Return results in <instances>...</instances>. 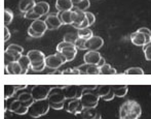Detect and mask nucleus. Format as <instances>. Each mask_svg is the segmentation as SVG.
<instances>
[{
  "instance_id": "48",
  "label": "nucleus",
  "mask_w": 151,
  "mask_h": 119,
  "mask_svg": "<svg viewBox=\"0 0 151 119\" xmlns=\"http://www.w3.org/2000/svg\"><path fill=\"white\" fill-rule=\"evenodd\" d=\"M16 88L17 90H23V89H26L27 88V85L24 84V85H16Z\"/></svg>"
},
{
  "instance_id": "50",
  "label": "nucleus",
  "mask_w": 151,
  "mask_h": 119,
  "mask_svg": "<svg viewBox=\"0 0 151 119\" xmlns=\"http://www.w3.org/2000/svg\"><path fill=\"white\" fill-rule=\"evenodd\" d=\"M50 75H62V72L58 71V69H54V72L50 73Z\"/></svg>"
},
{
  "instance_id": "30",
  "label": "nucleus",
  "mask_w": 151,
  "mask_h": 119,
  "mask_svg": "<svg viewBox=\"0 0 151 119\" xmlns=\"http://www.w3.org/2000/svg\"><path fill=\"white\" fill-rule=\"evenodd\" d=\"M78 37H81V39H90L91 37H93V31L91 30L90 28H83V29H78V32H77Z\"/></svg>"
},
{
  "instance_id": "25",
  "label": "nucleus",
  "mask_w": 151,
  "mask_h": 119,
  "mask_svg": "<svg viewBox=\"0 0 151 119\" xmlns=\"http://www.w3.org/2000/svg\"><path fill=\"white\" fill-rule=\"evenodd\" d=\"M111 88L117 97H124L129 92V87L127 85H111Z\"/></svg>"
},
{
  "instance_id": "33",
  "label": "nucleus",
  "mask_w": 151,
  "mask_h": 119,
  "mask_svg": "<svg viewBox=\"0 0 151 119\" xmlns=\"http://www.w3.org/2000/svg\"><path fill=\"white\" fill-rule=\"evenodd\" d=\"M125 75H144V71L141 69V67H129V69H125L124 71Z\"/></svg>"
},
{
  "instance_id": "16",
  "label": "nucleus",
  "mask_w": 151,
  "mask_h": 119,
  "mask_svg": "<svg viewBox=\"0 0 151 119\" xmlns=\"http://www.w3.org/2000/svg\"><path fill=\"white\" fill-rule=\"evenodd\" d=\"M129 39H131V42H133L135 46H140V47L142 46L143 47L144 45L147 44L145 34L139 30H137V31H135V32L132 33L131 37H129Z\"/></svg>"
},
{
  "instance_id": "18",
  "label": "nucleus",
  "mask_w": 151,
  "mask_h": 119,
  "mask_svg": "<svg viewBox=\"0 0 151 119\" xmlns=\"http://www.w3.org/2000/svg\"><path fill=\"white\" fill-rule=\"evenodd\" d=\"M33 10L35 14H37L40 17L46 16L48 14V12H50V4L45 1L37 2L35 4V6L33 7Z\"/></svg>"
},
{
  "instance_id": "23",
  "label": "nucleus",
  "mask_w": 151,
  "mask_h": 119,
  "mask_svg": "<svg viewBox=\"0 0 151 119\" xmlns=\"http://www.w3.org/2000/svg\"><path fill=\"white\" fill-rule=\"evenodd\" d=\"M74 4L71 0H57L56 8L58 12H64V10H71Z\"/></svg>"
},
{
  "instance_id": "7",
  "label": "nucleus",
  "mask_w": 151,
  "mask_h": 119,
  "mask_svg": "<svg viewBox=\"0 0 151 119\" xmlns=\"http://www.w3.org/2000/svg\"><path fill=\"white\" fill-rule=\"evenodd\" d=\"M52 88V87L50 86V85H35L31 90L32 96L35 101L45 99L48 97V94H50Z\"/></svg>"
},
{
  "instance_id": "29",
  "label": "nucleus",
  "mask_w": 151,
  "mask_h": 119,
  "mask_svg": "<svg viewBox=\"0 0 151 119\" xmlns=\"http://www.w3.org/2000/svg\"><path fill=\"white\" fill-rule=\"evenodd\" d=\"M110 91H111V85H101V86H98L96 93H97L100 99H102L105 95H107Z\"/></svg>"
},
{
  "instance_id": "39",
  "label": "nucleus",
  "mask_w": 151,
  "mask_h": 119,
  "mask_svg": "<svg viewBox=\"0 0 151 119\" xmlns=\"http://www.w3.org/2000/svg\"><path fill=\"white\" fill-rule=\"evenodd\" d=\"M62 75H80V73L77 67H73V69H67L63 71Z\"/></svg>"
},
{
  "instance_id": "27",
  "label": "nucleus",
  "mask_w": 151,
  "mask_h": 119,
  "mask_svg": "<svg viewBox=\"0 0 151 119\" xmlns=\"http://www.w3.org/2000/svg\"><path fill=\"white\" fill-rule=\"evenodd\" d=\"M17 92H18V90L16 88V85H12V84L4 85V99H5L12 97Z\"/></svg>"
},
{
  "instance_id": "40",
  "label": "nucleus",
  "mask_w": 151,
  "mask_h": 119,
  "mask_svg": "<svg viewBox=\"0 0 151 119\" xmlns=\"http://www.w3.org/2000/svg\"><path fill=\"white\" fill-rule=\"evenodd\" d=\"M29 111V108L26 107V106L21 105L18 109L14 111V114H18V115H24V114H27Z\"/></svg>"
},
{
  "instance_id": "14",
  "label": "nucleus",
  "mask_w": 151,
  "mask_h": 119,
  "mask_svg": "<svg viewBox=\"0 0 151 119\" xmlns=\"http://www.w3.org/2000/svg\"><path fill=\"white\" fill-rule=\"evenodd\" d=\"M102 56L98 51H88L84 54L83 60L86 63H90V64H96L98 65L99 61L101 60Z\"/></svg>"
},
{
  "instance_id": "37",
  "label": "nucleus",
  "mask_w": 151,
  "mask_h": 119,
  "mask_svg": "<svg viewBox=\"0 0 151 119\" xmlns=\"http://www.w3.org/2000/svg\"><path fill=\"white\" fill-rule=\"evenodd\" d=\"M18 99L21 101H31V99H34L33 96H32V93L30 92H22L20 93V95L18 96Z\"/></svg>"
},
{
  "instance_id": "22",
  "label": "nucleus",
  "mask_w": 151,
  "mask_h": 119,
  "mask_svg": "<svg viewBox=\"0 0 151 119\" xmlns=\"http://www.w3.org/2000/svg\"><path fill=\"white\" fill-rule=\"evenodd\" d=\"M60 53L64 55L68 61H72L74 58H75L76 54H77V49H76L75 46H70L67 47V48H64L60 51Z\"/></svg>"
},
{
  "instance_id": "3",
  "label": "nucleus",
  "mask_w": 151,
  "mask_h": 119,
  "mask_svg": "<svg viewBox=\"0 0 151 119\" xmlns=\"http://www.w3.org/2000/svg\"><path fill=\"white\" fill-rule=\"evenodd\" d=\"M50 109V101L47 99H40V101H34L29 108L28 114L33 118H39L43 115H46Z\"/></svg>"
},
{
  "instance_id": "12",
  "label": "nucleus",
  "mask_w": 151,
  "mask_h": 119,
  "mask_svg": "<svg viewBox=\"0 0 151 119\" xmlns=\"http://www.w3.org/2000/svg\"><path fill=\"white\" fill-rule=\"evenodd\" d=\"M104 45V39L101 37L93 35L90 39L86 40V50L88 51H98Z\"/></svg>"
},
{
  "instance_id": "41",
  "label": "nucleus",
  "mask_w": 151,
  "mask_h": 119,
  "mask_svg": "<svg viewBox=\"0 0 151 119\" xmlns=\"http://www.w3.org/2000/svg\"><path fill=\"white\" fill-rule=\"evenodd\" d=\"M139 31H141V32H143L144 34H145V37H146V42H147V44H148V42H151V31H150V29L143 27V28H140V29H139Z\"/></svg>"
},
{
  "instance_id": "28",
  "label": "nucleus",
  "mask_w": 151,
  "mask_h": 119,
  "mask_svg": "<svg viewBox=\"0 0 151 119\" xmlns=\"http://www.w3.org/2000/svg\"><path fill=\"white\" fill-rule=\"evenodd\" d=\"M116 74H117L116 69L108 63H105L100 67V75H116Z\"/></svg>"
},
{
  "instance_id": "42",
  "label": "nucleus",
  "mask_w": 151,
  "mask_h": 119,
  "mask_svg": "<svg viewBox=\"0 0 151 119\" xmlns=\"http://www.w3.org/2000/svg\"><path fill=\"white\" fill-rule=\"evenodd\" d=\"M28 35H29V37H33V39H39V37H43V35L40 34V33H37L36 31H34L31 27H29V28H28Z\"/></svg>"
},
{
  "instance_id": "38",
  "label": "nucleus",
  "mask_w": 151,
  "mask_h": 119,
  "mask_svg": "<svg viewBox=\"0 0 151 119\" xmlns=\"http://www.w3.org/2000/svg\"><path fill=\"white\" fill-rule=\"evenodd\" d=\"M24 15H25V18H26V19H28V20H32V21L38 20V19H40V18H41V17H40V16H38L37 14H35V12H34V10H33V9L29 10L28 12H26V14H24Z\"/></svg>"
},
{
  "instance_id": "46",
  "label": "nucleus",
  "mask_w": 151,
  "mask_h": 119,
  "mask_svg": "<svg viewBox=\"0 0 151 119\" xmlns=\"http://www.w3.org/2000/svg\"><path fill=\"white\" fill-rule=\"evenodd\" d=\"M50 109L54 110H63L64 109V103H57V104H50Z\"/></svg>"
},
{
  "instance_id": "20",
  "label": "nucleus",
  "mask_w": 151,
  "mask_h": 119,
  "mask_svg": "<svg viewBox=\"0 0 151 119\" xmlns=\"http://www.w3.org/2000/svg\"><path fill=\"white\" fill-rule=\"evenodd\" d=\"M83 119H101L102 116L96 108H84L81 113Z\"/></svg>"
},
{
  "instance_id": "45",
  "label": "nucleus",
  "mask_w": 151,
  "mask_h": 119,
  "mask_svg": "<svg viewBox=\"0 0 151 119\" xmlns=\"http://www.w3.org/2000/svg\"><path fill=\"white\" fill-rule=\"evenodd\" d=\"M114 97H115V94H114L113 90H112V88H111V91H110V92L108 93L107 95H105L104 97H102V99H103L105 101H112Z\"/></svg>"
},
{
  "instance_id": "15",
  "label": "nucleus",
  "mask_w": 151,
  "mask_h": 119,
  "mask_svg": "<svg viewBox=\"0 0 151 119\" xmlns=\"http://www.w3.org/2000/svg\"><path fill=\"white\" fill-rule=\"evenodd\" d=\"M72 10L74 12V22H73V24H72V26L76 29H79V26L86 19V12H82V10L77 9V8L74 7V6H73V8H72Z\"/></svg>"
},
{
  "instance_id": "10",
  "label": "nucleus",
  "mask_w": 151,
  "mask_h": 119,
  "mask_svg": "<svg viewBox=\"0 0 151 119\" xmlns=\"http://www.w3.org/2000/svg\"><path fill=\"white\" fill-rule=\"evenodd\" d=\"M80 75H100V67L96 64L86 63L77 66Z\"/></svg>"
},
{
  "instance_id": "47",
  "label": "nucleus",
  "mask_w": 151,
  "mask_h": 119,
  "mask_svg": "<svg viewBox=\"0 0 151 119\" xmlns=\"http://www.w3.org/2000/svg\"><path fill=\"white\" fill-rule=\"evenodd\" d=\"M9 39H10V32L8 30L7 26H5L4 27V42H7Z\"/></svg>"
},
{
  "instance_id": "43",
  "label": "nucleus",
  "mask_w": 151,
  "mask_h": 119,
  "mask_svg": "<svg viewBox=\"0 0 151 119\" xmlns=\"http://www.w3.org/2000/svg\"><path fill=\"white\" fill-rule=\"evenodd\" d=\"M86 19H88L90 25H93V23H95L96 17H95V15H93V14H91V12H86Z\"/></svg>"
},
{
  "instance_id": "36",
  "label": "nucleus",
  "mask_w": 151,
  "mask_h": 119,
  "mask_svg": "<svg viewBox=\"0 0 151 119\" xmlns=\"http://www.w3.org/2000/svg\"><path fill=\"white\" fill-rule=\"evenodd\" d=\"M143 51H144V55H145L146 60L151 61V42L146 45H144Z\"/></svg>"
},
{
  "instance_id": "26",
  "label": "nucleus",
  "mask_w": 151,
  "mask_h": 119,
  "mask_svg": "<svg viewBox=\"0 0 151 119\" xmlns=\"http://www.w3.org/2000/svg\"><path fill=\"white\" fill-rule=\"evenodd\" d=\"M18 62L20 63L21 67H22V75H26L29 69H31V62L29 57L27 55H22V57L19 59Z\"/></svg>"
},
{
  "instance_id": "44",
  "label": "nucleus",
  "mask_w": 151,
  "mask_h": 119,
  "mask_svg": "<svg viewBox=\"0 0 151 119\" xmlns=\"http://www.w3.org/2000/svg\"><path fill=\"white\" fill-rule=\"evenodd\" d=\"M7 48L12 49V50H14V51H18V52L22 53V54H23V52H24V48H23L22 46H19V45H16V44L9 45V46H8Z\"/></svg>"
},
{
  "instance_id": "8",
  "label": "nucleus",
  "mask_w": 151,
  "mask_h": 119,
  "mask_svg": "<svg viewBox=\"0 0 151 119\" xmlns=\"http://www.w3.org/2000/svg\"><path fill=\"white\" fill-rule=\"evenodd\" d=\"M50 104H57V103H64L66 101L65 93H64V87L55 86L52 88L50 94L47 97Z\"/></svg>"
},
{
  "instance_id": "4",
  "label": "nucleus",
  "mask_w": 151,
  "mask_h": 119,
  "mask_svg": "<svg viewBox=\"0 0 151 119\" xmlns=\"http://www.w3.org/2000/svg\"><path fill=\"white\" fill-rule=\"evenodd\" d=\"M64 110L70 114L78 115V114L82 113V111L84 110V107L82 105L80 99H78V97H75V99H66V101H64Z\"/></svg>"
},
{
  "instance_id": "5",
  "label": "nucleus",
  "mask_w": 151,
  "mask_h": 119,
  "mask_svg": "<svg viewBox=\"0 0 151 119\" xmlns=\"http://www.w3.org/2000/svg\"><path fill=\"white\" fill-rule=\"evenodd\" d=\"M99 99L100 97L98 96L97 93L91 92L88 89L86 88L82 89V94L80 96V101H81L84 108H97L98 104H99Z\"/></svg>"
},
{
  "instance_id": "19",
  "label": "nucleus",
  "mask_w": 151,
  "mask_h": 119,
  "mask_svg": "<svg viewBox=\"0 0 151 119\" xmlns=\"http://www.w3.org/2000/svg\"><path fill=\"white\" fill-rule=\"evenodd\" d=\"M30 27L34 31H36L37 33H40V34H42V35L47 30V26H46L45 21H42V20H40V19L33 21L32 24L30 25Z\"/></svg>"
},
{
  "instance_id": "24",
  "label": "nucleus",
  "mask_w": 151,
  "mask_h": 119,
  "mask_svg": "<svg viewBox=\"0 0 151 119\" xmlns=\"http://www.w3.org/2000/svg\"><path fill=\"white\" fill-rule=\"evenodd\" d=\"M35 4L36 2L34 0H21L20 3H19V9L23 14H26L29 10L33 9Z\"/></svg>"
},
{
  "instance_id": "2",
  "label": "nucleus",
  "mask_w": 151,
  "mask_h": 119,
  "mask_svg": "<svg viewBox=\"0 0 151 119\" xmlns=\"http://www.w3.org/2000/svg\"><path fill=\"white\" fill-rule=\"evenodd\" d=\"M31 62V69L33 72H42L46 67L45 55L39 50H31L27 53Z\"/></svg>"
},
{
  "instance_id": "35",
  "label": "nucleus",
  "mask_w": 151,
  "mask_h": 119,
  "mask_svg": "<svg viewBox=\"0 0 151 119\" xmlns=\"http://www.w3.org/2000/svg\"><path fill=\"white\" fill-rule=\"evenodd\" d=\"M75 47L77 50H86V39L78 37L77 40L75 42Z\"/></svg>"
},
{
  "instance_id": "17",
  "label": "nucleus",
  "mask_w": 151,
  "mask_h": 119,
  "mask_svg": "<svg viewBox=\"0 0 151 119\" xmlns=\"http://www.w3.org/2000/svg\"><path fill=\"white\" fill-rule=\"evenodd\" d=\"M62 24L64 25H72L74 22V12L73 10H64V12H59L58 14Z\"/></svg>"
},
{
  "instance_id": "31",
  "label": "nucleus",
  "mask_w": 151,
  "mask_h": 119,
  "mask_svg": "<svg viewBox=\"0 0 151 119\" xmlns=\"http://www.w3.org/2000/svg\"><path fill=\"white\" fill-rule=\"evenodd\" d=\"M90 5H91L90 0H80L79 2L74 4V7H76L79 10H82V12H86L88 8L90 7Z\"/></svg>"
},
{
  "instance_id": "6",
  "label": "nucleus",
  "mask_w": 151,
  "mask_h": 119,
  "mask_svg": "<svg viewBox=\"0 0 151 119\" xmlns=\"http://www.w3.org/2000/svg\"><path fill=\"white\" fill-rule=\"evenodd\" d=\"M66 62H67V59L60 52H57L56 54H52L45 57L46 67H48L50 69H58L59 67H61Z\"/></svg>"
},
{
  "instance_id": "11",
  "label": "nucleus",
  "mask_w": 151,
  "mask_h": 119,
  "mask_svg": "<svg viewBox=\"0 0 151 119\" xmlns=\"http://www.w3.org/2000/svg\"><path fill=\"white\" fill-rule=\"evenodd\" d=\"M44 21H45L46 26H47V30H56L62 26V22L58 15H48Z\"/></svg>"
},
{
  "instance_id": "32",
  "label": "nucleus",
  "mask_w": 151,
  "mask_h": 119,
  "mask_svg": "<svg viewBox=\"0 0 151 119\" xmlns=\"http://www.w3.org/2000/svg\"><path fill=\"white\" fill-rule=\"evenodd\" d=\"M14 20V12L9 9V8H5L4 10V25L8 26Z\"/></svg>"
},
{
  "instance_id": "13",
  "label": "nucleus",
  "mask_w": 151,
  "mask_h": 119,
  "mask_svg": "<svg viewBox=\"0 0 151 119\" xmlns=\"http://www.w3.org/2000/svg\"><path fill=\"white\" fill-rule=\"evenodd\" d=\"M22 53L18 52V51H14L12 49L6 48L5 53H4V61H5V64L9 62H16L19 61V59L22 57Z\"/></svg>"
},
{
  "instance_id": "49",
  "label": "nucleus",
  "mask_w": 151,
  "mask_h": 119,
  "mask_svg": "<svg viewBox=\"0 0 151 119\" xmlns=\"http://www.w3.org/2000/svg\"><path fill=\"white\" fill-rule=\"evenodd\" d=\"M105 63H106V62H105V58H104V57H102L101 60H100V61H99V63H98V66L101 67L102 65H104Z\"/></svg>"
},
{
  "instance_id": "1",
  "label": "nucleus",
  "mask_w": 151,
  "mask_h": 119,
  "mask_svg": "<svg viewBox=\"0 0 151 119\" xmlns=\"http://www.w3.org/2000/svg\"><path fill=\"white\" fill-rule=\"evenodd\" d=\"M141 114V106L133 99L124 101L119 108V119H139Z\"/></svg>"
},
{
  "instance_id": "34",
  "label": "nucleus",
  "mask_w": 151,
  "mask_h": 119,
  "mask_svg": "<svg viewBox=\"0 0 151 119\" xmlns=\"http://www.w3.org/2000/svg\"><path fill=\"white\" fill-rule=\"evenodd\" d=\"M77 39H78V34H77V33H70L69 32V33H66V34L64 35L63 40L75 45V42L77 40Z\"/></svg>"
},
{
  "instance_id": "9",
  "label": "nucleus",
  "mask_w": 151,
  "mask_h": 119,
  "mask_svg": "<svg viewBox=\"0 0 151 119\" xmlns=\"http://www.w3.org/2000/svg\"><path fill=\"white\" fill-rule=\"evenodd\" d=\"M82 89L83 88L80 89L75 85H68V86H64V93L66 99H75V97L80 99L82 94Z\"/></svg>"
},
{
  "instance_id": "51",
  "label": "nucleus",
  "mask_w": 151,
  "mask_h": 119,
  "mask_svg": "<svg viewBox=\"0 0 151 119\" xmlns=\"http://www.w3.org/2000/svg\"><path fill=\"white\" fill-rule=\"evenodd\" d=\"M71 1L73 2V4H76V3H77V2H79L80 0H71Z\"/></svg>"
},
{
  "instance_id": "21",
  "label": "nucleus",
  "mask_w": 151,
  "mask_h": 119,
  "mask_svg": "<svg viewBox=\"0 0 151 119\" xmlns=\"http://www.w3.org/2000/svg\"><path fill=\"white\" fill-rule=\"evenodd\" d=\"M5 69L8 75H22V67L18 61L5 64Z\"/></svg>"
}]
</instances>
